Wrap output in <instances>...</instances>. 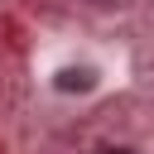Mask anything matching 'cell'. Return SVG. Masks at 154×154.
Wrapping results in <instances>:
<instances>
[{
    "label": "cell",
    "instance_id": "2",
    "mask_svg": "<svg viewBox=\"0 0 154 154\" xmlns=\"http://www.w3.org/2000/svg\"><path fill=\"white\" fill-rule=\"evenodd\" d=\"M96 154H135V149H96Z\"/></svg>",
    "mask_w": 154,
    "mask_h": 154
},
{
    "label": "cell",
    "instance_id": "3",
    "mask_svg": "<svg viewBox=\"0 0 154 154\" xmlns=\"http://www.w3.org/2000/svg\"><path fill=\"white\" fill-rule=\"evenodd\" d=\"M96 5H125V0H96Z\"/></svg>",
    "mask_w": 154,
    "mask_h": 154
},
{
    "label": "cell",
    "instance_id": "1",
    "mask_svg": "<svg viewBox=\"0 0 154 154\" xmlns=\"http://www.w3.org/2000/svg\"><path fill=\"white\" fill-rule=\"evenodd\" d=\"M63 87H91V72H63Z\"/></svg>",
    "mask_w": 154,
    "mask_h": 154
}]
</instances>
